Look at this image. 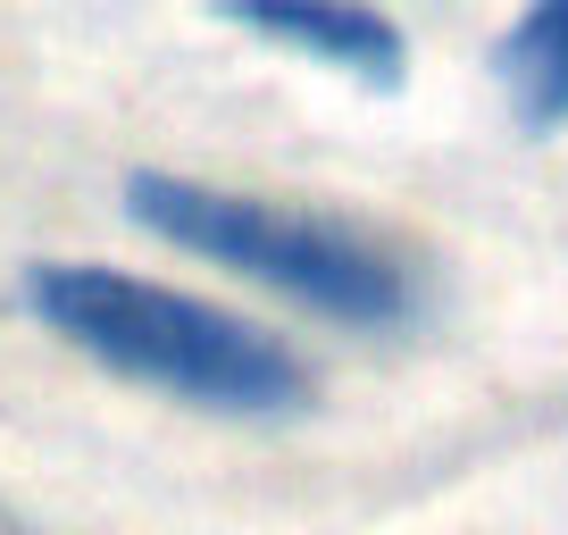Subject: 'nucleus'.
Listing matches in <instances>:
<instances>
[{"label":"nucleus","mask_w":568,"mask_h":535,"mask_svg":"<svg viewBox=\"0 0 568 535\" xmlns=\"http://www.w3.org/2000/svg\"><path fill=\"white\" fill-rule=\"evenodd\" d=\"M26 310L51 326L68 352L101 360L125 385H151L168 402H193L217 418H284L310 402V369L293 343L201 293L151 285L101 260H42L26 268Z\"/></svg>","instance_id":"obj_1"},{"label":"nucleus","mask_w":568,"mask_h":535,"mask_svg":"<svg viewBox=\"0 0 568 535\" xmlns=\"http://www.w3.org/2000/svg\"><path fill=\"white\" fill-rule=\"evenodd\" d=\"M125 210L160 234V243L201 251V260H217V268H243L251 285L318 310V319H335V326H376V335H385V326L418 319V276H409L376 234L343 226V218L284 210V201H267V193L168 176V168L125 176Z\"/></svg>","instance_id":"obj_2"},{"label":"nucleus","mask_w":568,"mask_h":535,"mask_svg":"<svg viewBox=\"0 0 568 535\" xmlns=\"http://www.w3.org/2000/svg\"><path fill=\"white\" fill-rule=\"evenodd\" d=\"M217 18H234L243 34L276 42L293 59H318L368 92H402L409 75V34L376 0H217Z\"/></svg>","instance_id":"obj_3"},{"label":"nucleus","mask_w":568,"mask_h":535,"mask_svg":"<svg viewBox=\"0 0 568 535\" xmlns=\"http://www.w3.org/2000/svg\"><path fill=\"white\" fill-rule=\"evenodd\" d=\"M494 75L527 134H560L568 125V0H527L518 9V26L494 42Z\"/></svg>","instance_id":"obj_4"}]
</instances>
